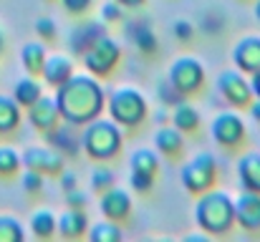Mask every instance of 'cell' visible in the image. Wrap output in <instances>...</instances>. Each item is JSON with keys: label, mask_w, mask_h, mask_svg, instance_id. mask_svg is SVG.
<instances>
[{"label": "cell", "mask_w": 260, "mask_h": 242, "mask_svg": "<svg viewBox=\"0 0 260 242\" xmlns=\"http://www.w3.org/2000/svg\"><path fill=\"white\" fill-rule=\"evenodd\" d=\"M56 103L63 121L74 126H86L104 111V88L86 74H71V79L58 86Z\"/></svg>", "instance_id": "cell-1"}, {"label": "cell", "mask_w": 260, "mask_h": 242, "mask_svg": "<svg viewBox=\"0 0 260 242\" xmlns=\"http://www.w3.org/2000/svg\"><path fill=\"white\" fill-rule=\"evenodd\" d=\"M197 204H194V220L197 225L207 232V235H225L230 232V227L235 225V207H233V197L222 189H207L202 194H197Z\"/></svg>", "instance_id": "cell-2"}, {"label": "cell", "mask_w": 260, "mask_h": 242, "mask_svg": "<svg viewBox=\"0 0 260 242\" xmlns=\"http://www.w3.org/2000/svg\"><path fill=\"white\" fill-rule=\"evenodd\" d=\"M81 149L86 152L91 159H99V161H106L111 157L119 154L121 149V131H119V124L111 119H93L88 121L84 134H81Z\"/></svg>", "instance_id": "cell-3"}, {"label": "cell", "mask_w": 260, "mask_h": 242, "mask_svg": "<svg viewBox=\"0 0 260 242\" xmlns=\"http://www.w3.org/2000/svg\"><path fill=\"white\" fill-rule=\"evenodd\" d=\"M111 119L121 126H139L147 116V98L137 91V88H116L111 91L109 96V103H106Z\"/></svg>", "instance_id": "cell-4"}, {"label": "cell", "mask_w": 260, "mask_h": 242, "mask_svg": "<svg viewBox=\"0 0 260 242\" xmlns=\"http://www.w3.org/2000/svg\"><path fill=\"white\" fill-rule=\"evenodd\" d=\"M179 177H182V184H184L187 192L202 194V192H207V189L215 187V179H217V159H215L210 152L194 154L192 159L182 166Z\"/></svg>", "instance_id": "cell-5"}, {"label": "cell", "mask_w": 260, "mask_h": 242, "mask_svg": "<svg viewBox=\"0 0 260 242\" xmlns=\"http://www.w3.org/2000/svg\"><path fill=\"white\" fill-rule=\"evenodd\" d=\"M119 56H121V51H119L116 41L104 33L101 38H96V41L88 46V51L81 58H84V66H86L88 74H93V76L99 79V76H109V74L116 68Z\"/></svg>", "instance_id": "cell-6"}, {"label": "cell", "mask_w": 260, "mask_h": 242, "mask_svg": "<svg viewBox=\"0 0 260 242\" xmlns=\"http://www.w3.org/2000/svg\"><path fill=\"white\" fill-rule=\"evenodd\" d=\"M167 79L172 81L174 88L187 98V96H192V93H197L202 88V83H205V68H202V63L197 58L182 56V58H177L172 66H170V76Z\"/></svg>", "instance_id": "cell-7"}, {"label": "cell", "mask_w": 260, "mask_h": 242, "mask_svg": "<svg viewBox=\"0 0 260 242\" xmlns=\"http://www.w3.org/2000/svg\"><path fill=\"white\" fill-rule=\"evenodd\" d=\"M217 93L225 98V103H230L235 109H248V103L253 101L250 81L238 68H228L217 76Z\"/></svg>", "instance_id": "cell-8"}, {"label": "cell", "mask_w": 260, "mask_h": 242, "mask_svg": "<svg viewBox=\"0 0 260 242\" xmlns=\"http://www.w3.org/2000/svg\"><path fill=\"white\" fill-rule=\"evenodd\" d=\"M212 139L222 147H238L243 144V136H245V121L235 114V111H222L212 119Z\"/></svg>", "instance_id": "cell-9"}, {"label": "cell", "mask_w": 260, "mask_h": 242, "mask_svg": "<svg viewBox=\"0 0 260 242\" xmlns=\"http://www.w3.org/2000/svg\"><path fill=\"white\" fill-rule=\"evenodd\" d=\"M235 207V222L245 230V232H260V194L243 189L238 194V199H233Z\"/></svg>", "instance_id": "cell-10"}, {"label": "cell", "mask_w": 260, "mask_h": 242, "mask_svg": "<svg viewBox=\"0 0 260 242\" xmlns=\"http://www.w3.org/2000/svg\"><path fill=\"white\" fill-rule=\"evenodd\" d=\"M99 210L106 220H114V222H121L132 215V197L126 189L121 187H109L101 192V199H99Z\"/></svg>", "instance_id": "cell-11"}, {"label": "cell", "mask_w": 260, "mask_h": 242, "mask_svg": "<svg viewBox=\"0 0 260 242\" xmlns=\"http://www.w3.org/2000/svg\"><path fill=\"white\" fill-rule=\"evenodd\" d=\"M233 61L243 74L253 76L260 71V36H245L243 41H238V46L233 48Z\"/></svg>", "instance_id": "cell-12"}, {"label": "cell", "mask_w": 260, "mask_h": 242, "mask_svg": "<svg viewBox=\"0 0 260 242\" xmlns=\"http://www.w3.org/2000/svg\"><path fill=\"white\" fill-rule=\"evenodd\" d=\"M23 161L28 169H36L41 174H61L63 169V154L58 149H46V147H30Z\"/></svg>", "instance_id": "cell-13"}, {"label": "cell", "mask_w": 260, "mask_h": 242, "mask_svg": "<svg viewBox=\"0 0 260 242\" xmlns=\"http://www.w3.org/2000/svg\"><path fill=\"white\" fill-rule=\"evenodd\" d=\"M28 116H30L33 126L41 129V131H48V129H53V126L61 121L58 103H56V98H51V96H38V98L28 106Z\"/></svg>", "instance_id": "cell-14"}, {"label": "cell", "mask_w": 260, "mask_h": 242, "mask_svg": "<svg viewBox=\"0 0 260 242\" xmlns=\"http://www.w3.org/2000/svg\"><path fill=\"white\" fill-rule=\"evenodd\" d=\"M46 134H48V142L53 144V149H58L61 154L71 157V154H79L81 152V136L76 134V126L74 124H69V121H66V126L56 124Z\"/></svg>", "instance_id": "cell-15"}, {"label": "cell", "mask_w": 260, "mask_h": 242, "mask_svg": "<svg viewBox=\"0 0 260 242\" xmlns=\"http://www.w3.org/2000/svg\"><path fill=\"white\" fill-rule=\"evenodd\" d=\"M56 230L66 237V240H76V237H84L88 230V220L84 215V210H76V207H69L58 220H56Z\"/></svg>", "instance_id": "cell-16"}, {"label": "cell", "mask_w": 260, "mask_h": 242, "mask_svg": "<svg viewBox=\"0 0 260 242\" xmlns=\"http://www.w3.org/2000/svg\"><path fill=\"white\" fill-rule=\"evenodd\" d=\"M101 36H104V23L88 20V23H81V25H76V28L71 30L69 46H71V51H74L76 56H84L88 51V46H91L96 38H101Z\"/></svg>", "instance_id": "cell-17"}, {"label": "cell", "mask_w": 260, "mask_h": 242, "mask_svg": "<svg viewBox=\"0 0 260 242\" xmlns=\"http://www.w3.org/2000/svg\"><path fill=\"white\" fill-rule=\"evenodd\" d=\"M238 179L243 184V189L258 192L260 194V154L258 152H248L238 159Z\"/></svg>", "instance_id": "cell-18"}, {"label": "cell", "mask_w": 260, "mask_h": 242, "mask_svg": "<svg viewBox=\"0 0 260 242\" xmlns=\"http://www.w3.org/2000/svg\"><path fill=\"white\" fill-rule=\"evenodd\" d=\"M43 79L48 86H61L66 79H71V74H74V61L69 58V56H46V63H43Z\"/></svg>", "instance_id": "cell-19"}, {"label": "cell", "mask_w": 260, "mask_h": 242, "mask_svg": "<svg viewBox=\"0 0 260 242\" xmlns=\"http://www.w3.org/2000/svg\"><path fill=\"white\" fill-rule=\"evenodd\" d=\"M182 144H184V139H182V131L177 126H165L162 124V129H157V134H154V147L162 154H167V157L179 154L182 152Z\"/></svg>", "instance_id": "cell-20"}, {"label": "cell", "mask_w": 260, "mask_h": 242, "mask_svg": "<svg viewBox=\"0 0 260 242\" xmlns=\"http://www.w3.org/2000/svg\"><path fill=\"white\" fill-rule=\"evenodd\" d=\"M170 121H172V126H177L182 134H187V131H197V126H200V111H197L192 103L182 101V103L174 106Z\"/></svg>", "instance_id": "cell-21"}, {"label": "cell", "mask_w": 260, "mask_h": 242, "mask_svg": "<svg viewBox=\"0 0 260 242\" xmlns=\"http://www.w3.org/2000/svg\"><path fill=\"white\" fill-rule=\"evenodd\" d=\"M20 58H23V66H25L28 74H33V76L41 74L43 71V63H46V48H43V43H28L23 48Z\"/></svg>", "instance_id": "cell-22"}, {"label": "cell", "mask_w": 260, "mask_h": 242, "mask_svg": "<svg viewBox=\"0 0 260 242\" xmlns=\"http://www.w3.org/2000/svg\"><path fill=\"white\" fill-rule=\"evenodd\" d=\"M30 230H33L36 237L48 240V237L56 235V217H53L48 210H38V212H33V217H30Z\"/></svg>", "instance_id": "cell-23"}, {"label": "cell", "mask_w": 260, "mask_h": 242, "mask_svg": "<svg viewBox=\"0 0 260 242\" xmlns=\"http://www.w3.org/2000/svg\"><path fill=\"white\" fill-rule=\"evenodd\" d=\"M129 164H132V171L149 174V177H154L157 169H159V159H157V154H154L152 149H137V152L132 154Z\"/></svg>", "instance_id": "cell-24"}, {"label": "cell", "mask_w": 260, "mask_h": 242, "mask_svg": "<svg viewBox=\"0 0 260 242\" xmlns=\"http://www.w3.org/2000/svg\"><path fill=\"white\" fill-rule=\"evenodd\" d=\"M129 30H132L134 43H137V48H139L142 53H154V51H157V36H154V30H152L147 23H137V25H132Z\"/></svg>", "instance_id": "cell-25"}, {"label": "cell", "mask_w": 260, "mask_h": 242, "mask_svg": "<svg viewBox=\"0 0 260 242\" xmlns=\"http://www.w3.org/2000/svg\"><path fill=\"white\" fill-rule=\"evenodd\" d=\"M88 240L91 242H119L121 240V230L114 220H106V222H99L88 230Z\"/></svg>", "instance_id": "cell-26"}, {"label": "cell", "mask_w": 260, "mask_h": 242, "mask_svg": "<svg viewBox=\"0 0 260 242\" xmlns=\"http://www.w3.org/2000/svg\"><path fill=\"white\" fill-rule=\"evenodd\" d=\"M38 96H41V86H38V81L23 79V81L15 83V101H18L20 106H30Z\"/></svg>", "instance_id": "cell-27"}, {"label": "cell", "mask_w": 260, "mask_h": 242, "mask_svg": "<svg viewBox=\"0 0 260 242\" xmlns=\"http://www.w3.org/2000/svg\"><path fill=\"white\" fill-rule=\"evenodd\" d=\"M18 121H20V114H18L15 101L0 96V131H10V129H15Z\"/></svg>", "instance_id": "cell-28"}, {"label": "cell", "mask_w": 260, "mask_h": 242, "mask_svg": "<svg viewBox=\"0 0 260 242\" xmlns=\"http://www.w3.org/2000/svg\"><path fill=\"white\" fill-rule=\"evenodd\" d=\"M114 182H116V177H114V171H111L109 166H96V169L91 171V187H93L96 192H104V189L114 187Z\"/></svg>", "instance_id": "cell-29"}, {"label": "cell", "mask_w": 260, "mask_h": 242, "mask_svg": "<svg viewBox=\"0 0 260 242\" xmlns=\"http://www.w3.org/2000/svg\"><path fill=\"white\" fill-rule=\"evenodd\" d=\"M157 96H159V101H162L165 106H172V109L177 106V103H182V101H184V96H182V93L174 88L170 79L162 81V83L157 86Z\"/></svg>", "instance_id": "cell-30"}, {"label": "cell", "mask_w": 260, "mask_h": 242, "mask_svg": "<svg viewBox=\"0 0 260 242\" xmlns=\"http://www.w3.org/2000/svg\"><path fill=\"white\" fill-rule=\"evenodd\" d=\"M0 240L5 242H20L23 240V230L15 220L10 217H0Z\"/></svg>", "instance_id": "cell-31"}, {"label": "cell", "mask_w": 260, "mask_h": 242, "mask_svg": "<svg viewBox=\"0 0 260 242\" xmlns=\"http://www.w3.org/2000/svg\"><path fill=\"white\" fill-rule=\"evenodd\" d=\"M20 166V157L13 149H0V174H13Z\"/></svg>", "instance_id": "cell-32"}, {"label": "cell", "mask_w": 260, "mask_h": 242, "mask_svg": "<svg viewBox=\"0 0 260 242\" xmlns=\"http://www.w3.org/2000/svg\"><path fill=\"white\" fill-rule=\"evenodd\" d=\"M129 182H132V189H137V192H149L152 184H154V177H149V174H139V171H132Z\"/></svg>", "instance_id": "cell-33"}, {"label": "cell", "mask_w": 260, "mask_h": 242, "mask_svg": "<svg viewBox=\"0 0 260 242\" xmlns=\"http://www.w3.org/2000/svg\"><path fill=\"white\" fill-rule=\"evenodd\" d=\"M23 187H25L28 192H41V187H43V174L36 171V169H28L25 177H23Z\"/></svg>", "instance_id": "cell-34"}, {"label": "cell", "mask_w": 260, "mask_h": 242, "mask_svg": "<svg viewBox=\"0 0 260 242\" xmlns=\"http://www.w3.org/2000/svg\"><path fill=\"white\" fill-rule=\"evenodd\" d=\"M172 30H174V36H177V41H182V43H189L192 36H194V28H192L189 20H177Z\"/></svg>", "instance_id": "cell-35"}, {"label": "cell", "mask_w": 260, "mask_h": 242, "mask_svg": "<svg viewBox=\"0 0 260 242\" xmlns=\"http://www.w3.org/2000/svg\"><path fill=\"white\" fill-rule=\"evenodd\" d=\"M36 33L41 36V38H56V23L51 20V18H41V20H36Z\"/></svg>", "instance_id": "cell-36"}, {"label": "cell", "mask_w": 260, "mask_h": 242, "mask_svg": "<svg viewBox=\"0 0 260 242\" xmlns=\"http://www.w3.org/2000/svg\"><path fill=\"white\" fill-rule=\"evenodd\" d=\"M66 204L76 207V210H84L86 207V194L81 189H71V192H66Z\"/></svg>", "instance_id": "cell-37"}, {"label": "cell", "mask_w": 260, "mask_h": 242, "mask_svg": "<svg viewBox=\"0 0 260 242\" xmlns=\"http://www.w3.org/2000/svg\"><path fill=\"white\" fill-rule=\"evenodd\" d=\"M91 3L93 0H63V8L69 13H74V15H81V13H86L88 8H91Z\"/></svg>", "instance_id": "cell-38"}, {"label": "cell", "mask_w": 260, "mask_h": 242, "mask_svg": "<svg viewBox=\"0 0 260 242\" xmlns=\"http://www.w3.org/2000/svg\"><path fill=\"white\" fill-rule=\"evenodd\" d=\"M119 18H121V8H119V3H109V5H104V10H101V20L114 23V20H119Z\"/></svg>", "instance_id": "cell-39"}, {"label": "cell", "mask_w": 260, "mask_h": 242, "mask_svg": "<svg viewBox=\"0 0 260 242\" xmlns=\"http://www.w3.org/2000/svg\"><path fill=\"white\" fill-rule=\"evenodd\" d=\"M61 187H63L66 192L76 189V174H74V171H63V169H61Z\"/></svg>", "instance_id": "cell-40"}, {"label": "cell", "mask_w": 260, "mask_h": 242, "mask_svg": "<svg viewBox=\"0 0 260 242\" xmlns=\"http://www.w3.org/2000/svg\"><path fill=\"white\" fill-rule=\"evenodd\" d=\"M248 111H250V116H253L255 121H260V98L258 96H253V101L248 103Z\"/></svg>", "instance_id": "cell-41"}, {"label": "cell", "mask_w": 260, "mask_h": 242, "mask_svg": "<svg viewBox=\"0 0 260 242\" xmlns=\"http://www.w3.org/2000/svg\"><path fill=\"white\" fill-rule=\"evenodd\" d=\"M250 88H253V96L260 98V71H255V74L250 76Z\"/></svg>", "instance_id": "cell-42"}, {"label": "cell", "mask_w": 260, "mask_h": 242, "mask_svg": "<svg viewBox=\"0 0 260 242\" xmlns=\"http://www.w3.org/2000/svg\"><path fill=\"white\" fill-rule=\"evenodd\" d=\"M154 121H157V124H167V121H170V116H167V109H159V111L154 114Z\"/></svg>", "instance_id": "cell-43"}, {"label": "cell", "mask_w": 260, "mask_h": 242, "mask_svg": "<svg viewBox=\"0 0 260 242\" xmlns=\"http://www.w3.org/2000/svg\"><path fill=\"white\" fill-rule=\"evenodd\" d=\"M116 3H121V5H129V8H137V5H142L144 0H116Z\"/></svg>", "instance_id": "cell-44"}, {"label": "cell", "mask_w": 260, "mask_h": 242, "mask_svg": "<svg viewBox=\"0 0 260 242\" xmlns=\"http://www.w3.org/2000/svg\"><path fill=\"white\" fill-rule=\"evenodd\" d=\"M255 18L260 20V0H255Z\"/></svg>", "instance_id": "cell-45"}, {"label": "cell", "mask_w": 260, "mask_h": 242, "mask_svg": "<svg viewBox=\"0 0 260 242\" xmlns=\"http://www.w3.org/2000/svg\"><path fill=\"white\" fill-rule=\"evenodd\" d=\"M0 46H3V41H0Z\"/></svg>", "instance_id": "cell-46"}]
</instances>
